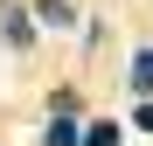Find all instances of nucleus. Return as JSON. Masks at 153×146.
I'll return each instance as SVG.
<instances>
[{
	"mask_svg": "<svg viewBox=\"0 0 153 146\" xmlns=\"http://www.w3.org/2000/svg\"><path fill=\"white\" fill-rule=\"evenodd\" d=\"M0 35H7L14 49H28V42H35V21L21 14V7H7V14H0Z\"/></svg>",
	"mask_w": 153,
	"mask_h": 146,
	"instance_id": "7ed1b4c3",
	"label": "nucleus"
},
{
	"mask_svg": "<svg viewBox=\"0 0 153 146\" xmlns=\"http://www.w3.org/2000/svg\"><path fill=\"white\" fill-rule=\"evenodd\" d=\"M35 21H49V28H70L76 14H70V0H35Z\"/></svg>",
	"mask_w": 153,
	"mask_h": 146,
	"instance_id": "39448f33",
	"label": "nucleus"
},
{
	"mask_svg": "<svg viewBox=\"0 0 153 146\" xmlns=\"http://www.w3.org/2000/svg\"><path fill=\"white\" fill-rule=\"evenodd\" d=\"M132 125H139V132H153V104H139V111H132Z\"/></svg>",
	"mask_w": 153,
	"mask_h": 146,
	"instance_id": "423d86ee",
	"label": "nucleus"
},
{
	"mask_svg": "<svg viewBox=\"0 0 153 146\" xmlns=\"http://www.w3.org/2000/svg\"><path fill=\"white\" fill-rule=\"evenodd\" d=\"M125 132H118V118H91L84 125V146H118Z\"/></svg>",
	"mask_w": 153,
	"mask_h": 146,
	"instance_id": "20e7f679",
	"label": "nucleus"
},
{
	"mask_svg": "<svg viewBox=\"0 0 153 146\" xmlns=\"http://www.w3.org/2000/svg\"><path fill=\"white\" fill-rule=\"evenodd\" d=\"M125 84L139 90V104H153V42H146V49H132V77H125Z\"/></svg>",
	"mask_w": 153,
	"mask_h": 146,
	"instance_id": "f03ea898",
	"label": "nucleus"
},
{
	"mask_svg": "<svg viewBox=\"0 0 153 146\" xmlns=\"http://www.w3.org/2000/svg\"><path fill=\"white\" fill-rule=\"evenodd\" d=\"M42 146H84V125H76V111H56L42 125Z\"/></svg>",
	"mask_w": 153,
	"mask_h": 146,
	"instance_id": "f257e3e1",
	"label": "nucleus"
}]
</instances>
